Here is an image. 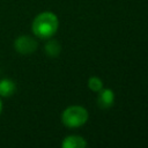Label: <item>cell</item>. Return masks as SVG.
<instances>
[{
    "label": "cell",
    "instance_id": "277c9868",
    "mask_svg": "<svg viewBox=\"0 0 148 148\" xmlns=\"http://www.w3.org/2000/svg\"><path fill=\"white\" fill-rule=\"evenodd\" d=\"M114 103V94L109 88H102L97 95V105L101 109H109Z\"/></svg>",
    "mask_w": 148,
    "mask_h": 148
},
{
    "label": "cell",
    "instance_id": "6da1fadb",
    "mask_svg": "<svg viewBox=\"0 0 148 148\" xmlns=\"http://www.w3.org/2000/svg\"><path fill=\"white\" fill-rule=\"evenodd\" d=\"M59 21L54 13L52 12H43L38 14L31 24L32 32L36 37L42 39L51 38L58 30Z\"/></svg>",
    "mask_w": 148,
    "mask_h": 148
},
{
    "label": "cell",
    "instance_id": "9c48e42d",
    "mask_svg": "<svg viewBox=\"0 0 148 148\" xmlns=\"http://www.w3.org/2000/svg\"><path fill=\"white\" fill-rule=\"evenodd\" d=\"M1 110H2V103H1V99H0V113H1Z\"/></svg>",
    "mask_w": 148,
    "mask_h": 148
},
{
    "label": "cell",
    "instance_id": "7a4b0ae2",
    "mask_svg": "<svg viewBox=\"0 0 148 148\" xmlns=\"http://www.w3.org/2000/svg\"><path fill=\"white\" fill-rule=\"evenodd\" d=\"M88 111L80 105H71L61 113V121L69 128H76L84 125L88 120Z\"/></svg>",
    "mask_w": 148,
    "mask_h": 148
},
{
    "label": "cell",
    "instance_id": "5b68a950",
    "mask_svg": "<svg viewBox=\"0 0 148 148\" xmlns=\"http://www.w3.org/2000/svg\"><path fill=\"white\" fill-rule=\"evenodd\" d=\"M87 146L86 139L80 135H68L61 142L62 148H86Z\"/></svg>",
    "mask_w": 148,
    "mask_h": 148
},
{
    "label": "cell",
    "instance_id": "ba28073f",
    "mask_svg": "<svg viewBox=\"0 0 148 148\" xmlns=\"http://www.w3.org/2000/svg\"><path fill=\"white\" fill-rule=\"evenodd\" d=\"M88 87L91 91L98 92L103 88V81L97 76H90L88 80Z\"/></svg>",
    "mask_w": 148,
    "mask_h": 148
},
{
    "label": "cell",
    "instance_id": "52a82bcc",
    "mask_svg": "<svg viewBox=\"0 0 148 148\" xmlns=\"http://www.w3.org/2000/svg\"><path fill=\"white\" fill-rule=\"evenodd\" d=\"M44 50H45V53H46L49 57L56 58V57H58V56L60 54V52H61V45H60V43H59L58 40H56V39H50V40L45 44Z\"/></svg>",
    "mask_w": 148,
    "mask_h": 148
},
{
    "label": "cell",
    "instance_id": "8992f818",
    "mask_svg": "<svg viewBox=\"0 0 148 148\" xmlns=\"http://www.w3.org/2000/svg\"><path fill=\"white\" fill-rule=\"evenodd\" d=\"M16 91V84L10 79H2L0 80V96L9 97Z\"/></svg>",
    "mask_w": 148,
    "mask_h": 148
},
{
    "label": "cell",
    "instance_id": "3957f363",
    "mask_svg": "<svg viewBox=\"0 0 148 148\" xmlns=\"http://www.w3.org/2000/svg\"><path fill=\"white\" fill-rule=\"evenodd\" d=\"M37 46H38V44L36 42V39L28 35L18 36L14 40V49L20 54H23V56L34 53L37 50Z\"/></svg>",
    "mask_w": 148,
    "mask_h": 148
}]
</instances>
